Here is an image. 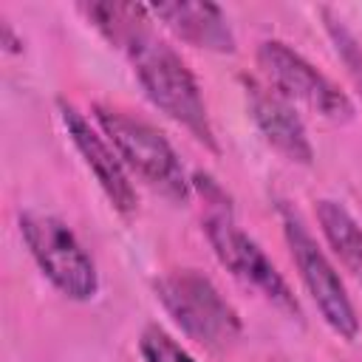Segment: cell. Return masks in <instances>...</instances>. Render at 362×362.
Listing matches in <instances>:
<instances>
[{
	"mask_svg": "<svg viewBox=\"0 0 362 362\" xmlns=\"http://www.w3.org/2000/svg\"><path fill=\"white\" fill-rule=\"evenodd\" d=\"M82 11L116 48L127 54L133 74L141 82L147 99L170 119L184 124L201 144L218 150L201 88L192 71L187 68V62L178 57V51L153 34L150 8L139 3L107 0V3H88L82 6Z\"/></svg>",
	"mask_w": 362,
	"mask_h": 362,
	"instance_id": "obj_1",
	"label": "cell"
},
{
	"mask_svg": "<svg viewBox=\"0 0 362 362\" xmlns=\"http://www.w3.org/2000/svg\"><path fill=\"white\" fill-rule=\"evenodd\" d=\"M93 119L99 130L107 136V141L113 144V150L119 153L122 164L136 170L161 195L181 204L189 198L192 181L187 178V170L178 153L173 150V144L158 127L110 105H93Z\"/></svg>",
	"mask_w": 362,
	"mask_h": 362,
	"instance_id": "obj_2",
	"label": "cell"
},
{
	"mask_svg": "<svg viewBox=\"0 0 362 362\" xmlns=\"http://www.w3.org/2000/svg\"><path fill=\"white\" fill-rule=\"evenodd\" d=\"M153 288L164 311L173 317V322L204 348L218 351L240 337V314L218 291V286L198 269L167 272L153 283Z\"/></svg>",
	"mask_w": 362,
	"mask_h": 362,
	"instance_id": "obj_3",
	"label": "cell"
},
{
	"mask_svg": "<svg viewBox=\"0 0 362 362\" xmlns=\"http://www.w3.org/2000/svg\"><path fill=\"white\" fill-rule=\"evenodd\" d=\"M20 235L57 291L71 300H90L99 291L96 263L65 221L28 209L20 215Z\"/></svg>",
	"mask_w": 362,
	"mask_h": 362,
	"instance_id": "obj_4",
	"label": "cell"
},
{
	"mask_svg": "<svg viewBox=\"0 0 362 362\" xmlns=\"http://www.w3.org/2000/svg\"><path fill=\"white\" fill-rule=\"evenodd\" d=\"M280 223H283V235L291 252V260L300 272L303 286L308 288L311 300L317 303L322 320L328 322V328L342 337V339H356L359 334V317L356 308L345 291V283L339 277V272L334 269V263L328 260V255L322 252V246L317 243V238L308 232V226L303 223V218L297 215V209L280 204Z\"/></svg>",
	"mask_w": 362,
	"mask_h": 362,
	"instance_id": "obj_5",
	"label": "cell"
},
{
	"mask_svg": "<svg viewBox=\"0 0 362 362\" xmlns=\"http://www.w3.org/2000/svg\"><path fill=\"white\" fill-rule=\"evenodd\" d=\"M206 240L215 252V257L246 286H252L257 294H263L277 308L300 317V303L286 283V277L277 272V266L269 260V255L260 249V243L246 235L229 209H215L204 221Z\"/></svg>",
	"mask_w": 362,
	"mask_h": 362,
	"instance_id": "obj_6",
	"label": "cell"
},
{
	"mask_svg": "<svg viewBox=\"0 0 362 362\" xmlns=\"http://www.w3.org/2000/svg\"><path fill=\"white\" fill-rule=\"evenodd\" d=\"M257 62L269 85L286 99H297L334 122H348L354 116L351 96L317 65H311L300 51H294L288 42L263 40L257 45Z\"/></svg>",
	"mask_w": 362,
	"mask_h": 362,
	"instance_id": "obj_7",
	"label": "cell"
},
{
	"mask_svg": "<svg viewBox=\"0 0 362 362\" xmlns=\"http://www.w3.org/2000/svg\"><path fill=\"white\" fill-rule=\"evenodd\" d=\"M59 119L68 130V139L74 141L76 153L82 156V161L88 164V170L96 175L99 187L105 189L107 201L119 209V212H133L139 198H136V189L124 173V164L119 158V153L113 150V144L107 141V136L102 130H96L85 113H79L71 102L59 99Z\"/></svg>",
	"mask_w": 362,
	"mask_h": 362,
	"instance_id": "obj_8",
	"label": "cell"
},
{
	"mask_svg": "<svg viewBox=\"0 0 362 362\" xmlns=\"http://www.w3.org/2000/svg\"><path fill=\"white\" fill-rule=\"evenodd\" d=\"M243 90H246V105L249 113L263 133V139L283 153L288 161L297 164H311L314 161V144L308 139V130L303 119L297 116L294 105L277 93L272 85H263L252 76H243Z\"/></svg>",
	"mask_w": 362,
	"mask_h": 362,
	"instance_id": "obj_9",
	"label": "cell"
},
{
	"mask_svg": "<svg viewBox=\"0 0 362 362\" xmlns=\"http://www.w3.org/2000/svg\"><path fill=\"white\" fill-rule=\"evenodd\" d=\"M147 8L173 34H178L195 48H206L218 54L235 51V31L223 8L209 0H173V3H156Z\"/></svg>",
	"mask_w": 362,
	"mask_h": 362,
	"instance_id": "obj_10",
	"label": "cell"
},
{
	"mask_svg": "<svg viewBox=\"0 0 362 362\" xmlns=\"http://www.w3.org/2000/svg\"><path fill=\"white\" fill-rule=\"evenodd\" d=\"M317 221L334 255L362 283V223L334 198L317 201Z\"/></svg>",
	"mask_w": 362,
	"mask_h": 362,
	"instance_id": "obj_11",
	"label": "cell"
},
{
	"mask_svg": "<svg viewBox=\"0 0 362 362\" xmlns=\"http://www.w3.org/2000/svg\"><path fill=\"white\" fill-rule=\"evenodd\" d=\"M320 14L325 20V31H328V37L334 42L337 57L345 62L348 74L354 76L356 88L362 90V42L354 37V31L345 25V20L339 14H334L331 8H320Z\"/></svg>",
	"mask_w": 362,
	"mask_h": 362,
	"instance_id": "obj_12",
	"label": "cell"
},
{
	"mask_svg": "<svg viewBox=\"0 0 362 362\" xmlns=\"http://www.w3.org/2000/svg\"><path fill=\"white\" fill-rule=\"evenodd\" d=\"M139 354L144 362H195L161 325H144L139 334Z\"/></svg>",
	"mask_w": 362,
	"mask_h": 362,
	"instance_id": "obj_13",
	"label": "cell"
}]
</instances>
